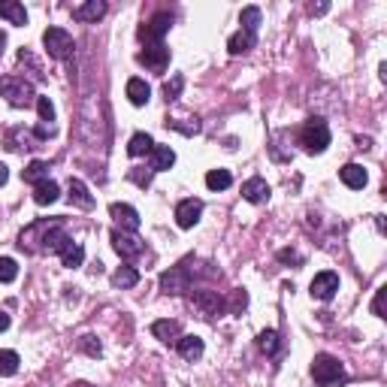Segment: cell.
<instances>
[{
    "label": "cell",
    "instance_id": "6da1fadb",
    "mask_svg": "<svg viewBox=\"0 0 387 387\" xmlns=\"http://www.w3.org/2000/svg\"><path fill=\"white\" fill-rule=\"evenodd\" d=\"M312 378H315V384H321V387H336L348 375H345V366L333 357V354H315V360H312Z\"/></svg>",
    "mask_w": 387,
    "mask_h": 387
},
{
    "label": "cell",
    "instance_id": "7a4b0ae2",
    "mask_svg": "<svg viewBox=\"0 0 387 387\" xmlns=\"http://www.w3.org/2000/svg\"><path fill=\"white\" fill-rule=\"evenodd\" d=\"M0 94H3L6 103L15 106V109H28V106L37 100L34 85L24 82L21 76H0Z\"/></svg>",
    "mask_w": 387,
    "mask_h": 387
},
{
    "label": "cell",
    "instance_id": "3957f363",
    "mask_svg": "<svg viewBox=\"0 0 387 387\" xmlns=\"http://www.w3.org/2000/svg\"><path fill=\"white\" fill-rule=\"evenodd\" d=\"M300 145L306 148L309 154H321L327 145H330V127H327L324 118H309L300 130Z\"/></svg>",
    "mask_w": 387,
    "mask_h": 387
},
{
    "label": "cell",
    "instance_id": "277c9868",
    "mask_svg": "<svg viewBox=\"0 0 387 387\" xmlns=\"http://www.w3.org/2000/svg\"><path fill=\"white\" fill-rule=\"evenodd\" d=\"M191 260L179 263V267H170V273L161 276V291L163 294H185L191 291Z\"/></svg>",
    "mask_w": 387,
    "mask_h": 387
},
{
    "label": "cell",
    "instance_id": "5b68a950",
    "mask_svg": "<svg viewBox=\"0 0 387 387\" xmlns=\"http://www.w3.org/2000/svg\"><path fill=\"white\" fill-rule=\"evenodd\" d=\"M43 46H46V52L55 57V61H67V57L73 55V37L67 34L64 28H48L46 34H43Z\"/></svg>",
    "mask_w": 387,
    "mask_h": 387
},
{
    "label": "cell",
    "instance_id": "8992f818",
    "mask_svg": "<svg viewBox=\"0 0 387 387\" xmlns=\"http://www.w3.org/2000/svg\"><path fill=\"white\" fill-rule=\"evenodd\" d=\"M112 249L118 251L125 260H134V258H139V254L145 251V245H143V240H139L136 233L115 227V230H112Z\"/></svg>",
    "mask_w": 387,
    "mask_h": 387
},
{
    "label": "cell",
    "instance_id": "52a82bcc",
    "mask_svg": "<svg viewBox=\"0 0 387 387\" xmlns=\"http://www.w3.org/2000/svg\"><path fill=\"white\" fill-rule=\"evenodd\" d=\"M170 24H172V15L170 12H158L154 19H148L143 28H139V39H143L145 46H158L163 34L170 30Z\"/></svg>",
    "mask_w": 387,
    "mask_h": 387
},
{
    "label": "cell",
    "instance_id": "ba28073f",
    "mask_svg": "<svg viewBox=\"0 0 387 387\" xmlns=\"http://www.w3.org/2000/svg\"><path fill=\"white\" fill-rule=\"evenodd\" d=\"M191 303L203 318H215L224 312V300L218 296V291H191Z\"/></svg>",
    "mask_w": 387,
    "mask_h": 387
},
{
    "label": "cell",
    "instance_id": "9c48e42d",
    "mask_svg": "<svg viewBox=\"0 0 387 387\" xmlns=\"http://www.w3.org/2000/svg\"><path fill=\"white\" fill-rule=\"evenodd\" d=\"M136 61L139 64H145L152 73H163L167 70V64H170V48L163 46V43H158V46H145L143 52L136 55Z\"/></svg>",
    "mask_w": 387,
    "mask_h": 387
},
{
    "label": "cell",
    "instance_id": "30bf717a",
    "mask_svg": "<svg viewBox=\"0 0 387 387\" xmlns=\"http://www.w3.org/2000/svg\"><path fill=\"white\" fill-rule=\"evenodd\" d=\"M336 291H339V276L336 273H318L315 278H312V296L315 300H321V303H327V300H333L336 296Z\"/></svg>",
    "mask_w": 387,
    "mask_h": 387
},
{
    "label": "cell",
    "instance_id": "8fae6325",
    "mask_svg": "<svg viewBox=\"0 0 387 387\" xmlns=\"http://www.w3.org/2000/svg\"><path fill=\"white\" fill-rule=\"evenodd\" d=\"M200 215H203V203L200 200H182L176 206V224L182 227V230H191L197 221H200Z\"/></svg>",
    "mask_w": 387,
    "mask_h": 387
},
{
    "label": "cell",
    "instance_id": "7c38bea8",
    "mask_svg": "<svg viewBox=\"0 0 387 387\" xmlns=\"http://www.w3.org/2000/svg\"><path fill=\"white\" fill-rule=\"evenodd\" d=\"M109 215H112V221L118 224V230H134L139 227V212L134 209V206H127V203H112L109 206Z\"/></svg>",
    "mask_w": 387,
    "mask_h": 387
},
{
    "label": "cell",
    "instance_id": "4fadbf2b",
    "mask_svg": "<svg viewBox=\"0 0 387 387\" xmlns=\"http://www.w3.org/2000/svg\"><path fill=\"white\" fill-rule=\"evenodd\" d=\"M339 179L351 188V191H360V188H366V182H369L366 170L360 167V163H345V167L339 170Z\"/></svg>",
    "mask_w": 387,
    "mask_h": 387
},
{
    "label": "cell",
    "instance_id": "5bb4252c",
    "mask_svg": "<svg viewBox=\"0 0 387 387\" xmlns=\"http://www.w3.org/2000/svg\"><path fill=\"white\" fill-rule=\"evenodd\" d=\"M148 158H152V172H163L170 170L172 163H176V152H172L170 145H152V152H148Z\"/></svg>",
    "mask_w": 387,
    "mask_h": 387
},
{
    "label": "cell",
    "instance_id": "9a60e30c",
    "mask_svg": "<svg viewBox=\"0 0 387 387\" xmlns=\"http://www.w3.org/2000/svg\"><path fill=\"white\" fill-rule=\"evenodd\" d=\"M152 333L158 336L161 342H167V345H176L179 339H182V327H179V321H154Z\"/></svg>",
    "mask_w": 387,
    "mask_h": 387
},
{
    "label": "cell",
    "instance_id": "2e32d148",
    "mask_svg": "<svg viewBox=\"0 0 387 387\" xmlns=\"http://www.w3.org/2000/svg\"><path fill=\"white\" fill-rule=\"evenodd\" d=\"M242 197L249 203H267L269 200V185L263 182L260 176H254V179H249V182L242 185Z\"/></svg>",
    "mask_w": 387,
    "mask_h": 387
},
{
    "label": "cell",
    "instance_id": "e0dca14e",
    "mask_svg": "<svg viewBox=\"0 0 387 387\" xmlns=\"http://www.w3.org/2000/svg\"><path fill=\"white\" fill-rule=\"evenodd\" d=\"M106 15V3L103 0H88V3H82L73 10V19L76 21H97Z\"/></svg>",
    "mask_w": 387,
    "mask_h": 387
},
{
    "label": "cell",
    "instance_id": "ac0fdd59",
    "mask_svg": "<svg viewBox=\"0 0 387 387\" xmlns=\"http://www.w3.org/2000/svg\"><path fill=\"white\" fill-rule=\"evenodd\" d=\"M70 203H76L79 209H94V197L82 179H70Z\"/></svg>",
    "mask_w": 387,
    "mask_h": 387
},
{
    "label": "cell",
    "instance_id": "d6986e66",
    "mask_svg": "<svg viewBox=\"0 0 387 387\" xmlns=\"http://www.w3.org/2000/svg\"><path fill=\"white\" fill-rule=\"evenodd\" d=\"M0 19L24 28V24H28V12H24V6L15 3V0H0Z\"/></svg>",
    "mask_w": 387,
    "mask_h": 387
},
{
    "label": "cell",
    "instance_id": "ffe728a7",
    "mask_svg": "<svg viewBox=\"0 0 387 387\" xmlns=\"http://www.w3.org/2000/svg\"><path fill=\"white\" fill-rule=\"evenodd\" d=\"M176 348H179V354H182L185 360H200L203 357V339L200 336H182V339L176 342Z\"/></svg>",
    "mask_w": 387,
    "mask_h": 387
},
{
    "label": "cell",
    "instance_id": "44dd1931",
    "mask_svg": "<svg viewBox=\"0 0 387 387\" xmlns=\"http://www.w3.org/2000/svg\"><path fill=\"white\" fill-rule=\"evenodd\" d=\"M57 197H61V188H57L52 179H46V182L34 185V203H37V206H52Z\"/></svg>",
    "mask_w": 387,
    "mask_h": 387
},
{
    "label": "cell",
    "instance_id": "7402d4cb",
    "mask_svg": "<svg viewBox=\"0 0 387 387\" xmlns=\"http://www.w3.org/2000/svg\"><path fill=\"white\" fill-rule=\"evenodd\" d=\"M148 97H152V88L145 85L143 79H127V100L134 106H145Z\"/></svg>",
    "mask_w": 387,
    "mask_h": 387
},
{
    "label": "cell",
    "instance_id": "603a6c76",
    "mask_svg": "<svg viewBox=\"0 0 387 387\" xmlns=\"http://www.w3.org/2000/svg\"><path fill=\"white\" fill-rule=\"evenodd\" d=\"M21 179L28 185H39V182H46L48 179V163L46 161H30L28 167L21 170Z\"/></svg>",
    "mask_w": 387,
    "mask_h": 387
},
{
    "label": "cell",
    "instance_id": "cb8c5ba5",
    "mask_svg": "<svg viewBox=\"0 0 387 387\" xmlns=\"http://www.w3.org/2000/svg\"><path fill=\"white\" fill-rule=\"evenodd\" d=\"M254 39H258V34H249V30H240V34H233L230 37V55H245V52H251L254 48Z\"/></svg>",
    "mask_w": 387,
    "mask_h": 387
},
{
    "label": "cell",
    "instance_id": "d4e9b609",
    "mask_svg": "<svg viewBox=\"0 0 387 387\" xmlns=\"http://www.w3.org/2000/svg\"><path fill=\"white\" fill-rule=\"evenodd\" d=\"M230 185H233L230 170H209L206 172V188H209V191H227Z\"/></svg>",
    "mask_w": 387,
    "mask_h": 387
},
{
    "label": "cell",
    "instance_id": "484cf974",
    "mask_svg": "<svg viewBox=\"0 0 387 387\" xmlns=\"http://www.w3.org/2000/svg\"><path fill=\"white\" fill-rule=\"evenodd\" d=\"M61 263L67 269H76V267H82V263H85V249H82L79 242H70L67 249L61 251Z\"/></svg>",
    "mask_w": 387,
    "mask_h": 387
},
{
    "label": "cell",
    "instance_id": "4316f807",
    "mask_svg": "<svg viewBox=\"0 0 387 387\" xmlns=\"http://www.w3.org/2000/svg\"><path fill=\"white\" fill-rule=\"evenodd\" d=\"M152 136H148V134H134V136H130V143H127V154H130V158H143V154H148V152H152Z\"/></svg>",
    "mask_w": 387,
    "mask_h": 387
},
{
    "label": "cell",
    "instance_id": "83f0119b",
    "mask_svg": "<svg viewBox=\"0 0 387 387\" xmlns=\"http://www.w3.org/2000/svg\"><path fill=\"white\" fill-rule=\"evenodd\" d=\"M136 282H139V273L134 267H121V269H115V276H112L115 287H134Z\"/></svg>",
    "mask_w": 387,
    "mask_h": 387
},
{
    "label": "cell",
    "instance_id": "f1b7e54d",
    "mask_svg": "<svg viewBox=\"0 0 387 387\" xmlns=\"http://www.w3.org/2000/svg\"><path fill=\"white\" fill-rule=\"evenodd\" d=\"M240 21H242V30H249V34H258V28H260V10H258V6H245L242 15H240Z\"/></svg>",
    "mask_w": 387,
    "mask_h": 387
},
{
    "label": "cell",
    "instance_id": "f546056e",
    "mask_svg": "<svg viewBox=\"0 0 387 387\" xmlns=\"http://www.w3.org/2000/svg\"><path fill=\"white\" fill-rule=\"evenodd\" d=\"M258 348L263 351V354H278V333L276 330H263L260 336H258Z\"/></svg>",
    "mask_w": 387,
    "mask_h": 387
},
{
    "label": "cell",
    "instance_id": "4dcf8cb0",
    "mask_svg": "<svg viewBox=\"0 0 387 387\" xmlns=\"http://www.w3.org/2000/svg\"><path fill=\"white\" fill-rule=\"evenodd\" d=\"M19 354L15 351H0V375H15L19 372Z\"/></svg>",
    "mask_w": 387,
    "mask_h": 387
},
{
    "label": "cell",
    "instance_id": "1f68e13d",
    "mask_svg": "<svg viewBox=\"0 0 387 387\" xmlns=\"http://www.w3.org/2000/svg\"><path fill=\"white\" fill-rule=\"evenodd\" d=\"M19 278V263H15L12 258H0V282H15Z\"/></svg>",
    "mask_w": 387,
    "mask_h": 387
},
{
    "label": "cell",
    "instance_id": "d6a6232c",
    "mask_svg": "<svg viewBox=\"0 0 387 387\" xmlns=\"http://www.w3.org/2000/svg\"><path fill=\"white\" fill-rule=\"evenodd\" d=\"M182 88H185V79H182V76H172L167 85H163V97H167V103L176 100V97L182 94Z\"/></svg>",
    "mask_w": 387,
    "mask_h": 387
},
{
    "label": "cell",
    "instance_id": "836d02e7",
    "mask_svg": "<svg viewBox=\"0 0 387 387\" xmlns=\"http://www.w3.org/2000/svg\"><path fill=\"white\" fill-rule=\"evenodd\" d=\"M37 109H39V118H43L46 125H52L55 121V106H52L48 97H37Z\"/></svg>",
    "mask_w": 387,
    "mask_h": 387
},
{
    "label": "cell",
    "instance_id": "e575fe53",
    "mask_svg": "<svg viewBox=\"0 0 387 387\" xmlns=\"http://www.w3.org/2000/svg\"><path fill=\"white\" fill-rule=\"evenodd\" d=\"M384 300H387V287H378V294H375V300H372V312L378 318H387L384 315Z\"/></svg>",
    "mask_w": 387,
    "mask_h": 387
},
{
    "label": "cell",
    "instance_id": "d590c367",
    "mask_svg": "<svg viewBox=\"0 0 387 387\" xmlns=\"http://www.w3.org/2000/svg\"><path fill=\"white\" fill-rule=\"evenodd\" d=\"M82 348L91 354V357H100V354H103L100 342H94V336H82Z\"/></svg>",
    "mask_w": 387,
    "mask_h": 387
},
{
    "label": "cell",
    "instance_id": "8d00e7d4",
    "mask_svg": "<svg viewBox=\"0 0 387 387\" xmlns=\"http://www.w3.org/2000/svg\"><path fill=\"white\" fill-rule=\"evenodd\" d=\"M130 182H136L139 188H148V182H152V170H134V172H130Z\"/></svg>",
    "mask_w": 387,
    "mask_h": 387
},
{
    "label": "cell",
    "instance_id": "74e56055",
    "mask_svg": "<svg viewBox=\"0 0 387 387\" xmlns=\"http://www.w3.org/2000/svg\"><path fill=\"white\" fill-rule=\"evenodd\" d=\"M278 260L282 263H303V258L296 251H291V249H285V251H278Z\"/></svg>",
    "mask_w": 387,
    "mask_h": 387
},
{
    "label": "cell",
    "instance_id": "f35d334b",
    "mask_svg": "<svg viewBox=\"0 0 387 387\" xmlns=\"http://www.w3.org/2000/svg\"><path fill=\"white\" fill-rule=\"evenodd\" d=\"M6 327H10V315H6V312H3V309H0V333H3V330H6Z\"/></svg>",
    "mask_w": 387,
    "mask_h": 387
},
{
    "label": "cell",
    "instance_id": "ab89813d",
    "mask_svg": "<svg viewBox=\"0 0 387 387\" xmlns=\"http://www.w3.org/2000/svg\"><path fill=\"white\" fill-rule=\"evenodd\" d=\"M309 12H312V15H324V12H327V3H318V6H309Z\"/></svg>",
    "mask_w": 387,
    "mask_h": 387
},
{
    "label": "cell",
    "instance_id": "60d3db41",
    "mask_svg": "<svg viewBox=\"0 0 387 387\" xmlns=\"http://www.w3.org/2000/svg\"><path fill=\"white\" fill-rule=\"evenodd\" d=\"M6 179H10V170H6V167H3V163H0V188H3V185H6Z\"/></svg>",
    "mask_w": 387,
    "mask_h": 387
},
{
    "label": "cell",
    "instance_id": "b9f144b4",
    "mask_svg": "<svg viewBox=\"0 0 387 387\" xmlns=\"http://www.w3.org/2000/svg\"><path fill=\"white\" fill-rule=\"evenodd\" d=\"M357 143H360V148H369V145H372V139H369V136H360Z\"/></svg>",
    "mask_w": 387,
    "mask_h": 387
},
{
    "label": "cell",
    "instance_id": "7bdbcfd3",
    "mask_svg": "<svg viewBox=\"0 0 387 387\" xmlns=\"http://www.w3.org/2000/svg\"><path fill=\"white\" fill-rule=\"evenodd\" d=\"M3 46H6V37L0 34V55H3Z\"/></svg>",
    "mask_w": 387,
    "mask_h": 387
},
{
    "label": "cell",
    "instance_id": "ee69618b",
    "mask_svg": "<svg viewBox=\"0 0 387 387\" xmlns=\"http://www.w3.org/2000/svg\"><path fill=\"white\" fill-rule=\"evenodd\" d=\"M70 387H91V384H85V381H79V384H70Z\"/></svg>",
    "mask_w": 387,
    "mask_h": 387
}]
</instances>
